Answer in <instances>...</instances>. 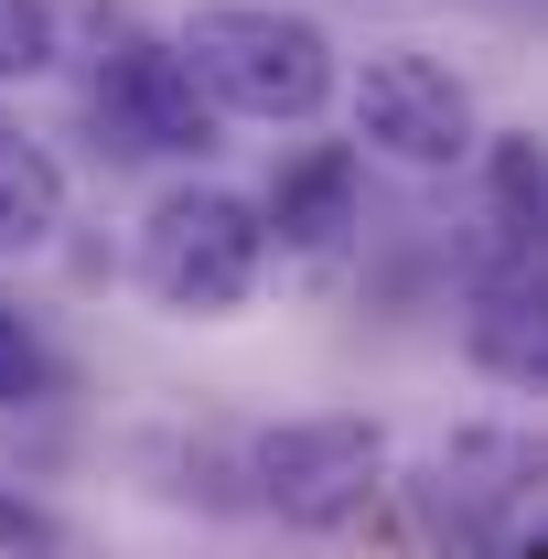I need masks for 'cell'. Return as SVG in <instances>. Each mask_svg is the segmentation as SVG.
Instances as JSON below:
<instances>
[{
  "label": "cell",
  "mask_w": 548,
  "mask_h": 559,
  "mask_svg": "<svg viewBox=\"0 0 548 559\" xmlns=\"http://www.w3.org/2000/svg\"><path fill=\"white\" fill-rule=\"evenodd\" d=\"M463 334L495 377H516V388H538L548 366V312H538V248H484L474 270V312H463Z\"/></svg>",
  "instance_id": "cell-7"
},
{
  "label": "cell",
  "mask_w": 548,
  "mask_h": 559,
  "mask_svg": "<svg viewBox=\"0 0 548 559\" xmlns=\"http://www.w3.org/2000/svg\"><path fill=\"white\" fill-rule=\"evenodd\" d=\"M259 226H270L279 248H334L344 226H355V151H344V140L301 151V162H290V173L270 183Z\"/></svg>",
  "instance_id": "cell-8"
},
{
  "label": "cell",
  "mask_w": 548,
  "mask_h": 559,
  "mask_svg": "<svg viewBox=\"0 0 548 559\" xmlns=\"http://www.w3.org/2000/svg\"><path fill=\"white\" fill-rule=\"evenodd\" d=\"M355 140L366 151H388V162H409V173H452V162H474V86L441 66V55H366L355 66Z\"/></svg>",
  "instance_id": "cell-5"
},
{
  "label": "cell",
  "mask_w": 548,
  "mask_h": 559,
  "mask_svg": "<svg viewBox=\"0 0 548 559\" xmlns=\"http://www.w3.org/2000/svg\"><path fill=\"white\" fill-rule=\"evenodd\" d=\"M259 259H270V226L226 183H172L140 215V290L162 312H237L259 290Z\"/></svg>",
  "instance_id": "cell-2"
},
{
  "label": "cell",
  "mask_w": 548,
  "mask_h": 559,
  "mask_svg": "<svg viewBox=\"0 0 548 559\" xmlns=\"http://www.w3.org/2000/svg\"><path fill=\"white\" fill-rule=\"evenodd\" d=\"M527 495H538V441L527 430H452L441 441V463H430V527L441 538H463V549H516V527H527Z\"/></svg>",
  "instance_id": "cell-6"
},
{
  "label": "cell",
  "mask_w": 548,
  "mask_h": 559,
  "mask_svg": "<svg viewBox=\"0 0 548 559\" xmlns=\"http://www.w3.org/2000/svg\"><path fill=\"white\" fill-rule=\"evenodd\" d=\"M33 399H55V355L22 312H0V409H33Z\"/></svg>",
  "instance_id": "cell-11"
},
{
  "label": "cell",
  "mask_w": 548,
  "mask_h": 559,
  "mask_svg": "<svg viewBox=\"0 0 548 559\" xmlns=\"http://www.w3.org/2000/svg\"><path fill=\"white\" fill-rule=\"evenodd\" d=\"M484 151V226H495V248H538V215H548V162H538V140L527 130H505V140H474Z\"/></svg>",
  "instance_id": "cell-10"
},
{
  "label": "cell",
  "mask_w": 548,
  "mask_h": 559,
  "mask_svg": "<svg viewBox=\"0 0 548 559\" xmlns=\"http://www.w3.org/2000/svg\"><path fill=\"white\" fill-rule=\"evenodd\" d=\"M86 119L108 151L130 162H205L215 151V97L194 86V66L162 44V33H119L97 75H86Z\"/></svg>",
  "instance_id": "cell-4"
},
{
  "label": "cell",
  "mask_w": 548,
  "mask_h": 559,
  "mask_svg": "<svg viewBox=\"0 0 548 559\" xmlns=\"http://www.w3.org/2000/svg\"><path fill=\"white\" fill-rule=\"evenodd\" d=\"M55 226H65V162H55L44 140L0 130V259L55 248Z\"/></svg>",
  "instance_id": "cell-9"
},
{
  "label": "cell",
  "mask_w": 548,
  "mask_h": 559,
  "mask_svg": "<svg viewBox=\"0 0 548 559\" xmlns=\"http://www.w3.org/2000/svg\"><path fill=\"white\" fill-rule=\"evenodd\" d=\"M0 559H65V527L33 495H0Z\"/></svg>",
  "instance_id": "cell-13"
},
{
  "label": "cell",
  "mask_w": 548,
  "mask_h": 559,
  "mask_svg": "<svg viewBox=\"0 0 548 559\" xmlns=\"http://www.w3.org/2000/svg\"><path fill=\"white\" fill-rule=\"evenodd\" d=\"M55 66V0H0V86Z\"/></svg>",
  "instance_id": "cell-12"
},
{
  "label": "cell",
  "mask_w": 548,
  "mask_h": 559,
  "mask_svg": "<svg viewBox=\"0 0 548 559\" xmlns=\"http://www.w3.org/2000/svg\"><path fill=\"white\" fill-rule=\"evenodd\" d=\"M172 55L194 66V86L215 97V119H312L323 97H334V33L312 22V11H279V0H205L183 33H172Z\"/></svg>",
  "instance_id": "cell-1"
},
{
  "label": "cell",
  "mask_w": 548,
  "mask_h": 559,
  "mask_svg": "<svg viewBox=\"0 0 548 559\" xmlns=\"http://www.w3.org/2000/svg\"><path fill=\"white\" fill-rule=\"evenodd\" d=\"M377 485H388V430L355 409H312L248 441V495L290 527H344Z\"/></svg>",
  "instance_id": "cell-3"
}]
</instances>
